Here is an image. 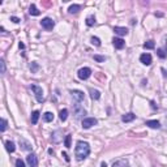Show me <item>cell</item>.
I'll return each mask as SVG.
<instances>
[{
  "mask_svg": "<svg viewBox=\"0 0 167 167\" xmlns=\"http://www.w3.org/2000/svg\"><path fill=\"white\" fill-rule=\"evenodd\" d=\"M74 153H76V158H77L78 161H84V159L90 154L89 144L85 142V141H78L77 145H76V150H74Z\"/></svg>",
  "mask_w": 167,
  "mask_h": 167,
  "instance_id": "obj_1",
  "label": "cell"
},
{
  "mask_svg": "<svg viewBox=\"0 0 167 167\" xmlns=\"http://www.w3.org/2000/svg\"><path fill=\"white\" fill-rule=\"evenodd\" d=\"M40 25H42V28H44L46 30H52L54 26H55V22H54L52 19H50V17H44V19L40 21Z\"/></svg>",
  "mask_w": 167,
  "mask_h": 167,
  "instance_id": "obj_2",
  "label": "cell"
},
{
  "mask_svg": "<svg viewBox=\"0 0 167 167\" xmlns=\"http://www.w3.org/2000/svg\"><path fill=\"white\" fill-rule=\"evenodd\" d=\"M31 90L34 91L38 102H43V90H42V87L38 86V85H31Z\"/></svg>",
  "mask_w": 167,
  "mask_h": 167,
  "instance_id": "obj_3",
  "label": "cell"
},
{
  "mask_svg": "<svg viewBox=\"0 0 167 167\" xmlns=\"http://www.w3.org/2000/svg\"><path fill=\"white\" fill-rule=\"evenodd\" d=\"M90 74H91V69L85 67V68H81L80 71L77 72V76L80 80H87L90 77Z\"/></svg>",
  "mask_w": 167,
  "mask_h": 167,
  "instance_id": "obj_4",
  "label": "cell"
},
{
  "mask_svg": "<svg viewBox=\"0 0 167 167\" xmlns=\"http://www.w3.org/2000/svg\"><path fill=\"white\" fill-rule=\"evenodd\" d=\"M73 111H74V116H76V119H81L84 115H86L85 108H84L81 105H74Z\"/></svg>",
  "mask_w": 167,
  "mask_h": 167,
  "instance_id": "obj_5",
  "label": "cell"
},
{
  "mask_svg": "<svg viewBox=\"0 0 167 167\" xmlns=\"http://www.w3.org/2000/svg\"><path fill=\"white\" fill-rule=\"evenodd\" d=\"M97 123H98V121L94 118H85L82 120V128L84 129H89V128H91L93 125H95Z\"/></svg>",
  "mask_w": 167,
  "mask_h": 167,
  "instance_id": "obj_6",
  "label": "cell"
},
{
  "mask_svg": "<svg viewBox=\"0 0 167 167\" xmlns=\"http://www.w3.org/2000/svg\"><path fill=\"white\" fill-rule=\"evenodd\" d=\"M71 95L76 102H82L85 99V95H84V93L81 90H71Z\"/></svg>",
  "mask_w": 167,
  "mask_h": 167,
  "instance_id": "obj_7",
  "label": "cell"
},
{
  "mask_svg": "<svg viewBox=\"0 0 167 167\" xmlns=\"http://www.w3.org/2000/svg\"><path fill=\"white\" fill-rule=\"evenodd\" d=\"M26 162H28V164L30 167H37L38 166V158L35 154H29L28 157H26Z\"/></svg>",
  "mask_w": 167,
  "mask_h": 167,
  "instance_id": "obj_8",
  "label": "cell"
},
{
  "mask_svg": "<svg viewBox=\"0 0 167 167\" xmlns=\"http://www.w3.org/2000/svg\"><path fill=\"white\" fill-rule=\"evenodd\" d=\"M140 62L145 65H150L152 64V55L150 54H142L140 56Z\"/></svg>",
  "mask_w": 167,
  "mask_h": 167,
  "instance_id": "obj_9",
  "label": "cell"
},
{
  "mask_svg": "<svg viewBox=\"0 0 167 167\" xmlns=\"http://www.w3.org/2000/svg\"><path fill=\"white\" fill-rule=\"evenodd\" d=\"M112 43H114L115 48H118V50L124 48V46H125V42H124L121 38H114V39H112Z\"/></svg>",
  "mask_w": 167,
  "mask_h": 167,
  "instance_id": "obj_10",
  "label": "cell"
},
{
  "mask_svg": "<svg viewBox=\"0 0 167 167\" xmlns=\"http://www.w3.org/2000/svg\"><path fill=\"white\" fill-rule=\"evenodd\" d=\"M114 31H115V34L120 35V37H123V35H127V34H128V29H127V28H123V26H115V28H114Z\"/></svg>",
  "mask_w": 167,
  "mask_h": 167,
  "instance_id": "obj_11",
  "label": "cell"
},
{
  "mask_svg": "<svg viewBox=\"0 0 167 167\" xmlns=\"http://www.w3.org/2000/svg\"><path fill=\"white\" fill-rule=\"evenodd\" d=\"M135 119H136V115L133 114V112H128V114H125V115L121 116V120H123L124 123H129V121L135 120Z\"/></svg>",
  "mask_w": 167,
  "mask_h": 167,
  "instance_id": "obj_12",
  "label": "cell"
},
{
  "mask_svg": "<svg viewBox=\"0 0 167 167\" xmlns=\"http://www.w3.org/2000/svg\"><path fill=\"white\" fill-rule=\"evenodd\" d=\"M146 125L150 128H153V129H158V128H161V123L158 120H148L146 121Z\"/></svg>",
  "mask_w": 167,
  "mask_h": 167,
  "instance_id": "obj_13",
  "label": "cell"
},
{
  "mask_svg": "<svg viewBox=\"0 0 167 167\" xmlns=\"http://www.w3.org/2000/svg\"><path fill=\"white\" fill-rule=\"evenodd\" d=\"M20 145L22 146V149H24V150H31V148H33V146H31V144L28 142V141H26V140H24V139H20Z\"/></svg>",
  "mask_w": 167,
  "mask_h": 167,
  "instance_id": "obj_14",
  "label": "cell"
},
{
  "mask_svg": "<svg viewBox=\"0 0 167 167\" xmlns=\"http://www.w3.org/2000/svg\"><path fill=\"white\" fill-rule=\"evenodd\" d=\"M112 167H129V164H128V162L125 159H119V161L114 162Z\"/></svg>",
  "mask_w": 167,
  "mask_h": 167,
  "instance_id": "obj_15",
  "label": "cell"
},
{
  "mask_svg": "<svg viewBox=\"0 0 167 167\" xmlns=\"http://www.w3.org/2000/svg\"><path fill=\"white\" fill-rule=\"evenodd\" d=\"M59 135H62V132H60V131H55V132L52 133V141L55 144H58V142H60V141H62V137H59Z\"/></svg>",
  "mask_w": 167,
  "mask_h": 167,
  "instance_id": "obj_16",
  "label": "cell"
},
{
  "mask_svg": "<svg viewBox=\"0 0 167 167\" xmlns=\"http://www.w3.org/2000/svg\"><path fill=\"white\" fill-rule=\"evenodd\" d=\"M29 13H30L31 16H39L40 15V12L38 11V8L34 5V4H31L30 5V8H29Z\"/></svg>",
  "mask_w": 167,
  "mask_h": 167,
  "instance_id": "obj_17",
  "label": "cell"
},
{
  "mask_svg": "<svg viewBox=\"0 0 167 167\" xmlns=\"http://www.w3.org/2000/svg\"><path fill=\"white\" fill-rule=\"evenodd\" d=\"M59 118L62 121H65L67 120V118H68V110L67 108H63L62 111L59 112Z\"/></svg>",
  "mask_w": 167,
  "mask_h": 167,
  "instance_id": "obj_18",
  "label": "cell"
},
{
  "mask_svg": "<svg viewBox=\"0 0 167 167\" xmlns=\"http://www.w3.org/2000/svg\"><path fill=\"white\" fill-rule=\"evenodd\" d=\"M5 148H7V150L9 153H13L16 150V146H15V144L12 142V141H7L5 142Z\"/></svg>",
  "mask_w": 167,
  "mask_h": 167,
  "instance_id": "obj_19",
  "label": "cell"
},
{
  "mask_svg": "<svg viewBox=\"0 0 167 167\" xmlns=\"http://www.w3.org/2000/svg\"><path fill=\"white\" fill-rule=\"evenodd\" d=\"M90 97H91V99H99L101 98V93H99L98 90H94V89H90Z\"/></svg>",
  "mask_w": 167,
  "mask_h": 167,
  "instance_id": "obj_20",
  "label": "cell"
},
{
  "mask_svg": "<svg viewBox=\"0 0 167 167\" xmlns=\"http://www.w3.org/2000/svg\"><path fill=\"white\" fill-rule=\"evenodd\" d=\"M157 55L159 56V58H162V59L167 58V48H158L157 50Z\"/></svg>",
  "mask_w": 167,
  "mask_h": 167,
  "instance_id": "obj_21",
  "label": "cell"
},
{
  "mask_svg": "<svg viewBox=\"0 0 167 167\" xmlns=\"http://www.w3.org/2000/svg\"><path fill=\"white\" fill-rule=\"evenodd\" d=\"M80 9H81V7H80V5H77V4H73V5H71V7L68 8V12L72 15V13H77Z\"/></svg>",
  "mask_w": 167,
  "mask_h": 167,
  "instance_id": "obj_22",
  "label": "cell"
},
{
  "mask_svg": "<svg viewBox=\"0 0 167 167\" xmlns=\"http://www.w3.org/2000/svg\"><path fill=\"white\" fill-rule=\"evenodd\" d=\"M39 119V111H34L31 114V124H37Z\"/></svg>",
  "mask_w": 167,
  "mask_h": 167,
  "instance_id": "obj_23",
  "label": "cell"
},
{
  "mask_svg": "<svg viewBox=\"0 0 167 167\" xmlns=\"http://www.w3.org/2000/svg\"><path fill=\"white\" fill-rule=\"evenodd\" d=\"M43 120L44 121H52L54 120V114L52 112H46V114H43Z\"/></svg>",
  "mask_w": 167,
  "mask_h": 167,
  "instance_id": "obj_24",
  "label": "cell"
},
{
  "mask_svg": "<svg viewBox=\"0 0 167 167\" xmlns=\"http://www.w3.org/2000/svg\"><path fill=\"white\" fill-rule=\"evenodd\" d=\"M154 46H155L154 40H148V42H145V43H144V48H146V50L154 48Z\"/></svg>",
  "mask_w": 167,
  "mask_h": 167,
  "instance_id": "obj_25",
  "label": "cell"
},
{
  "mask_svg": "<svg viewBox=\"0 0 167 167\" xmlns=\"http://www.w3.org/2000/svg\"><path fill=\"white\" fill-rule=\"evenodd\" d=\"M86 25L87 26H93V25H95V17L94 16H89L86 19Z\"/></svg>",
  "mask_w": 167,
  "mask_h": 167,
  "instance_id": "obj_26",
  "label": "cell"
},
{
  "mask_svg": "<svg viewBox=\"0 0 167 167\" xmlns=\"http://www.w3.org/2000/svg\"><path fill=\"white\" fill-rule=\"evenodd\" d=\"M71 140H72V136L71 135H67L65 136V140H64V144L67 148H71Z\"/></svg>",
  "mask_w": 167,
  "mask_h": 167,
  "instance_id": "obj_27",
  "label": "cell"
},
{
  "mask_svg": "<svg viewBox=\"0 0 167 167\" xmlns=\"http://www.w3.org/2000/svg\"><path fill=\"white\" fill-rule=\"evenodd\" d=\"M91 43H93L94 46H101V39L97 37H93L91 38Z\"/></svg>",
  "mask_w": 167,
  "mask_h": 167,
  "instance_id": "obj_28",
  "label": "cell"
},
{
  "mask_svg": "<svg viewBox=\"0 0 167 167\" xmlns=\"http://www.w3.org/2000/svg\"><path fill=\"white\" fill-rule=\"evenodd\" d=\"M0 69H1V71H0V72H1V74L5 73V62H4L3 59L0 60Z\"/></svg>",
  "mask_w": 167,
  "mask_h": 167,
  "instance_id": "obj_29",
  "label": "cell"
},
{
  "mask_svg": "<svg viewBox=\"0 0 167 167\" xmlns=\"http://www.w3.org/2000/svg\"><path fill=\"white\" fill-rule=\"evenodd\" d=\"M5 129H7V120H5V119H1V125H0V131H1V132H4Z\"/></svg>",
  "mask_w": 167,
  "mask_h": 167,
  "instance_id": "obj_30",
  "label": "cell"
},
{
  "mask_svg": "<svg viewBox=\"0 0 167 167\" xmlns=\"http://www.w3.org/2000/svg\"><path fill=\"white\" fill-rule=\"evenodd\" d=\"M94 60H97V62H105V60H106V58H105V56L94 55Z\"/></svg>",
  "mask_w": 167,
  "mask_h": 167,
  "instance_id": "obj_31",
  "label": "cell"
},
{
  "mask_svg": "<svg viewBox=\"0 0 167 167\" xmlns=\"http://www.w3.org/2000/svg\"><path fill=\"white\" fill-rule=\"evenodd\" d=\"M16 167H25V163L22 159H17L16 161Z\"/></svg>",
  "mask_w": 167,
  "mask_h": 167,
  "instance_id": "obj_32",
  "label": "cell"
},
{
  "mask_svg": "<svg viewBox=\"0 0 167 167\" xmlns=\"http://www.w3.org/2000/svg\"><path fill=\"white\" fill-rule=\"evenodd\" d=\"M30 69H31V72H37L38 71V64L37 63H31Z\"/></svg>",
  "mask_w": 167,
  "mask_h": 167,
  "instance_id": "obj_33",
  "label": "cell"
},
{
  "mask_svg": "<svg viewBox=\"0 0 167 167\" xmlns=\"http://www.w3.org/2000/svg\"><path fill=\"white\" fill-rule=\"evenodd\" d=\"M11 21L15 22V24H19V22L21 21V20H20L19 17H16V16H12V17H11Z\"/></svg>",
  "mask_w": 167,
  "mask_h": 167,
  "instance_id": "obj_34",
  "label": "cell"
},
{
  "mask_svg": "<svg viewBox=\"0 0 167 167\" xmlns=\"http://www.w3.org/2000/svg\"><path fill=\"white\" fill-rule=\"evenodd\" d=\"M63 157H64V159L67 162H69V157H68V154H67V153H63Z\"/></svg>",
  "mask_w": 167,
  "mask_h": 167,
  "instance_id": "obj_35",
  "label": "cell"
},
{
  "mask_svg": "<svg viewBox=\"0 0 167 167\" xmlns=\"http://www.w3.org/2000/svg\"><path fill=\"white\" fill-rule=\"evenodd\" d=\"M162 72H163V76H164V77H167V71H166V69L162 68Z\"/></svg>",
  "mask_w": 167,
  "mask_h": 167,
  "instance_id": "obj_36",
  "label": "cell"
},
{
  "mask_svg": "<svg viewBox=\"0 0 167 167\" xmlns=\"http://www.w3.org/2000/svg\"><path fill=\"white\" fill-rule=\"evenodd\" d=\"M19 46H20V48H25V44H24V43H21V42H20Z\"/></svg>",
  "mask_w": 167,
  "mask_h": 167,
  "instance_id": "obj_37",
  "label": "cell"
},
{
  "mask_svg": "<svg viewBox=\"0 0 167 167\" xmlns=\"http://www.w3.org/2000/svg\"><path fill=\"white\" fill-rule=\"evenodd\" d=\"M101 167H107V164H106L105 162H102V163H101Z\"/></svg>",
  "mask_w": 167,
  "mask_h": 167,
  "instance_id": "obj_38",
  "label": "cell"
}]
</instances>
